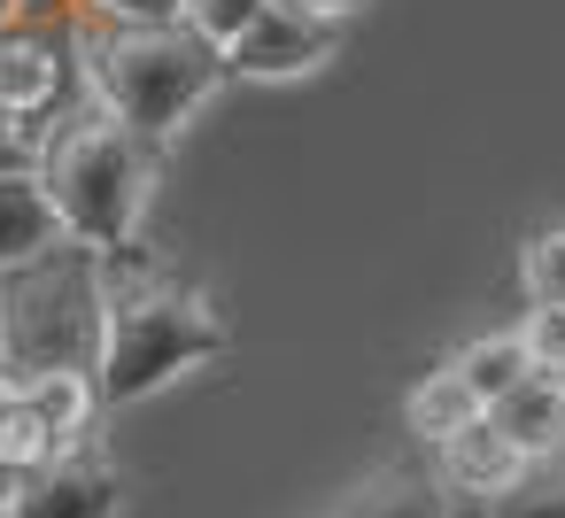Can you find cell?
<instances>
[{"label":"cell","mask_w":565,"mask_h":518,"mask_svg":"<svg viewBox=\"0 0 565 518\" xmlns=\"http://www.w3.org/2000/svg\"><path fill=\"white\" fill-rule=\"evenodd\" d=\"M24 155H40V148L24 140V125H17L9 109H0V163H24Z\"/></svg>","instance_id":"44dd1931"},{"label":"cell","mask_w":565,"mask_h":518,"mask_svg":"<svg viewBox=\"0 0 565 518\" xmlns=\"http://www.w3.org/2000/svg\"><path fill=\"white\" fill-rule=\"evenodd\" d=\"M264 9H271V0H179V24H186V32H202L210 47H233Z\"/></svg>","instance_id":"e0dca14e"},{"label":"cell","mask_w":565,"mask_h":518,"mask_svg":"<svg viewBox=\"0 0 565 518\" xmlns=\"http://www.w3.org/2000/svg\"><path fill=\"white\" fill-rule=\"evenodd\" d=\"M125 510V479H117V464L102 456V449H63V456H47L32 479H24V495H17V510L9 518H117Z\"/></svg>","instance_id":"52a82bcc"},{"label":"cell","mask_w":565,"mask_h":518,"mask_svg":"<svg viewBox=\"0 0 565 518\" xmlns=\"http://www.w3.org/2000/svg\"><path fill=\"white\" fill-rule=\"evenodd\" d=\"M102 256H109V341H102V371H94L102 402H148L179 371L233 348L225 310L202 287H186L179 271H163L140 240L102 248Z\"/></svg>","instance_id":"6da1fadb"},{"label":"cell","mask_w":565,"mask_h":518,"mask_svg":"<svg viewBox=\"0 0 565 518\" xmlns=\"http://www.w3.org/2000/svg\"><path fill=\"white\" fill-rule=\"evenodd\" d=\"M78 78L86 94L132 125L148 148H171L179 125L233 78L225 71V47H210L202 32L186 24H117V17H86L78 24Z\"/></svg>","instance_id":"7a4b0ae2"},{"label":"cell","mask_w":565,"mask_h":518,"mask_svg":"<svg viewBox=\"0 0 565 518\" xmlns=\"http://www.w3.org/2000/svg\"><path fill=\"white\" fill-rule=\"evenodd\" d=\"M0 456L9 464H24V472H40L47 456H63V441H55V425L24 402V387L17 379H0Z\"/></svg>","instance_id":"9a60e30c"},{"label":"cell","mask_w":565,"mask_h":518,"mask_svg":"<svg viewBox=\"0 0 565 518\" xmlns=\"http://www.w3.org/2000/svg\"><path fill=\"white\" fill-rule=\"evenodd\" d=\"M488 418H495L534 464H550V456L565 449V379H557V371H526Z\"/></svg>","instance_id":"8fae6325"},{"label":"cell","mask_w":565,"mask_h":518,"mask_svg":"<svg viewBox=\"0 0 565 518\" xmlns=\"http://www.w3.org/2000/svg\"><path fill=\"white\" fill-rule=\"evenodd\" d=\"M109 341V256L94 240H55L32 263L0 271V356L9 379L102 371Z\"/></svg>","instance_id":"3957f363"},{"label":"cell","mask_w":565,"mask_h":518,"mask_svg":"<svg viewBox=\"0 0 565 518\" xmlns=\"http://www.w3.org/2000/svg\"><path fill=\"white\" fill-rule=\"evenodd\" d=\"M24 479H32L24 464H9V456H0V518H9V510H17V495H24Z\"/></svg>","instance_id":"7402d4cb"},{"label":"cell","mask_w":565,"mask_h":518,"mask_svg":"<svg viewBox=\"0 0 565 518\" xmlns=\"http://www.w3.org/2000/svg\"><path fill=\"white\" fill-rule=\"evenodd\" d=\"M0 379H9V356H0Z\"/></svg>","instance_id":"d4e9b609"},{"label":"cell","mask_w":565,"mask_h":518,"mask_svg":"<svg viewBox=\"0 0 565 518\" xmlns=\"http://www.w3.org/2000/svg\"><path fill=\"white\" fill-rule=\"evenodd\" d=\"M156 155L132 125H117L102 101L86 117H71L63 132L40 140V186L63 217L71 240H94V248H132L140 240V217H148V194H156Z\"/></svg>","instance_id":"277c9868"},{"label":"cell","mask_w":565,"mask_h":518,"mask_svg":"<svg viewBox=\"0 0 565 518\" xmlns=\"http://www.w3.org/2000/svg\"><path fill=\"white\" fill-rule=\"evenodd\" d=\"M17 387H24V402L55 425L63 449L86 441V425H94V410H102V379H94V371H32V379H17Z\"/></svg>","instance_id":"4fadbf2b"},{"label":"cell","mask_w":565,"mask_h":518,"mask_svg":"<svg viewBox=\"0 0 565 518\" xmlns=\"http://www.w3.org/2000/svg\"><path fill=\"white\" fill-rule=\"evenodd\" d=\"M71 71L78 63V32H55V24H17L0 32V109L24 125V140L40 148V117H55V101L71 94Z\"/></svg>","instance_id":"5b68a950"},{"label":"cell","mask_w":565,"mask_h":518,"mask_svg":"<svg viewBox=\"0 0 565 518\" xmlns=\"http://www.w3.org/2000/svg\"><path fill=\"white\" fill-rule=\"evenodd\" d=\"M519 287L526 302H565V225H542L519 248Z\"/></svg>","instance_id":"2e32d148"},{"label":"cell","mask_w":565,"mask_h":518,"mask_svg":"<svg viewBox=\"0 0 565 518\" xmlns=\"http://www.w3.org/2000/svg\"><path fill=\"white\" fill-rule=\"evenodd\" d=\"M449 364H457V371L472 379V395H480L488 410H495V402H503V395H511V387H519V379L534 371V356H526L519 325H511V333H480V341H465V348H457Z\"/></svg>","instance_id":"5bb4252c"},{"label":"cell","mask_w":565,"mask_h":518,"mask_svg":"<svg viewBox=\"0 0 565 518\" xmlns=\"http://www.w3.org/2000/svg\"><path fill=\"white\" fill-rule=\"evenodd\" d=\"M519 341H526L534 371H557V379H565V302H526Z\"/></svg>","instance_id":"d6986e66"},{"label":"cell","mask_w":565,"mask_h":518,"mask_svg":"<svg viewBox=\"0 0 565 518\" xmlns=\"http://www.w3.org/2000/svg\"><path fill=\"white\" fill-rule=\"evenodd\" d=\"M78 24L86 17H117V24H179V0H71Z\"/></svg>","instance_id":"ffe728a7"},{"label":"cell","mask_w":565,"mask_h":518,"mask_svg":"<svg viewBox=\"0 0 565 518\" xmlns=\"http://www.w3.org/2000/svg\"><path fill=\"white\" fill-rule=\"evenodd\" d=\"M24 24V0H0V32H17Z\"/></svg>","instance_id":"cb8c5ba5"},{"label":"cell","mask_w":565,"mask_h":518,"mask_svg":"<svg viewBox=\"0 0 565 518\" xmlns=\"http://www.w3.org/2000/svg\"><path fill=\"white\" fill-rule=\"evenodd\" d=\"M333 47H341L333 17H310V9H295V0H271V9L225 47V71L256 78V86H279V78H310L318 63H333Z\"/></svg>","instance_id":"8992f818"},{"label":"cell","mask_w":565,"mask_h":518,"mask_svg":"<svg viewBox=\"0 0 565 518\" xmlns=\"http://www.w3.org/2000/svg\"><path fill=\"white\" fill-rule=\"evenodd\" d=\"M341 518H449V479L418 464H380L341 495Z\"/></svg>","instance_id":"30bf717a"},{"label":"cell","mask_w":565,"mask_h":518,"mask_svg":"<svg viewBox=\"0 0 565 518\" xmlns=\"http://www.w3.org/2000/svg\"><path fill=\"white\" fill-rule=\"evenodd\" d=\"M318 518H341V510H318Z\"/></svg>","instance_id":"484cf974"},{"label":"cell","mask_w":565,"mask_h":518,"mask_svg":"<svg viewBox=\"0 0 565 518\" xmlns=\"http://www.w3.org/2000/svg\"><path fill=\"white\" fill-rule=\"evenodd\" d=\"M295 9H310V17H333V24H349L364 0H295Z\"/></svg>","instance_id":"603a6c76"},{"label":"cell","mask_w":565,"mask_h":518,"mask_svg":"<svg viewBox=\"0 0 565 518\" xmlns=\"http://www.w3.org/2000/svg\"><path fill=\"white\" fill-rule=\"evenodd\" d=\"M434 456H441V479H449L457 495H480V503H503V495L534 472V456H526L495 418H472V425H465V433H449Z\"/></svg>","instance_id":"ba28073f"},{"label":"cell","mask_w":565,"mask_h":518,"mask_svg":"<svg viewBox=\"0 0 565 518\" xmlns=\"http://www.w3.org/2000/svg\"><path fill=\"white\" fill-rule=\"evenodd\" d=\"M488 518H565V464H534L503 503H488Z\"/></svg>","instance_id":"ac0fdd59"},{"label":"cell","mask_w":565,"mask_h":518,"mask_svg":"<svg viewBox=\"0 0 565 518\" xmlns=\"http://www.w3.org/2000/svg\"><path fill=\"white\" fill-rule=\"evenodd\" d=\"M472 418H488V402L472 395V379L457 371V364H441V371H426L411 395H403V425L426 441V449H441L449 433H465Z\"/></svg>","instance_id":"7c38bea8"},{"label":"cell","mask_w":565,"mask_h":518,"mask_svg":"<svg viewBox=\"0 0 565 518\" xmlns=\"http://www.w3.org/2000/svg\"><path fill=\"white\" fill-rule=\"evenodd\" d=\"M55 240H71V233H63V217L40 186V163H0V271L32 263Z\"/></svg>","instance_id":"9c48e42d"}]
</instances>
